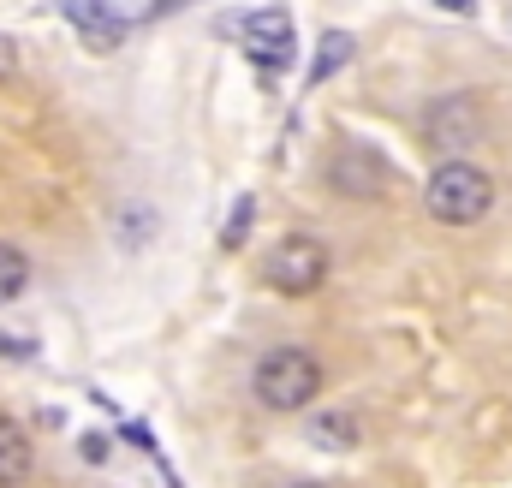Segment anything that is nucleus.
Instances as JSON below:
<instances>
[{
  "mask_svg": "<svg viewBox=\"0 0 512 488\" xmlns=\"http://www.w3.org/2000/svg\"><path fill=\"white\" fill-rule=\"evenodd\" d=\"M423 209L441 227H477L495 209V179L477 161H441L423 185Z\"/></svg>",
  "mask_w": 512,
  "mask_h": 488,
  "instance_id": "1",
  "label": "nucleus"
},
{
  "mask_svg": "<svg viewBox=\"0 0 512 488\" xmlns=\"http://www.w3.org/2000/svg\"><path fill=\"white\" fill-rule=\"evenodd\" d=\"M322 381H328L322 358L304 352V346H274L251 369V393H256V405H268V411H304L322 393Z\"/></svg>",
  "mask_w": 512,
  "mask_h": 488,
  "instance_id": "2",
  "label": "nucleus"
},
{
  "mask_svg": "<svg viewBox=\"0 0 512 488\" xmlns=\"http://www.w3.org/2000/svg\"><path fill=\"white\" fill-rule=\"evenodd\" d=\"M262 280L286 298H310L322 280H328V244L310 239V233H286V239L268 250L262 262Z\"/></svg>",
  "mask_w": 512,
  "mask_h": 488,
  "instance_id": "3",
  "label": "nucleus"
},
{
  "mask_svg": "<svg viewBox=\"0 0 512 488\" xmlns=\"http://www.w3.org/2000/svg\"><path fill=\"white\" fill-rule=\"evenodd\" d=\"M477 137H483V108H477V96L453 90V96H435V102L423 108V143H429L441 161H465Z\"/></svg>",
  "mask_w": 512,
  "mask_h": 488,
  "instance_id": "4",
  "label": "nucleus"
},
{
  "mask_svg": "<svg viewBox=\"0 0 512 488\" xmlns=\"http://www.w3.org/2000/svg\"><path fill=\"white\" fill-rule=\"evenodd\" d=\"M239 42L262 72H286L292 66V24L286 12H251V24H239Z\"/></svg>",
  "mask_w": 512,
  "mask_h": 488,
  "instance_id": "5",
  "label": "nucleus"
},
{
  "mask_svg": "<svg viewBox=\"0 0 512 488\" xmlns=\"http://www.w3.org/2000/svg\"><path fill=\"white\" fill-rule=\"evenodd\" d=\"M60 12L78 24V36L90 42V48H114L120 36H126V24H120V12L108 6V0H60Z\"/></svg>",
  "mask_w": 512,
  "mask_h": 488,
  "instance_id": "6",
  "label": "nucleus"
},
{
  "mask_svg": "<svg viewBox=\"0 0 512 488\" xmlns=\"http://www.w3.org/2000/svg\"><path fill=\"white\" fill-rule=\"evenodd\" d=\"M30 465H36L30 435H24L12 417H0V488H18L24 477H30Z\"/></svg>",
  "mask_w": 512,
  "mask_h": 488,
  "instance_id": "7",
  "label": "nucleus"
},
{
  "mask_svg": "<svg viewBox=\"0 0 512 488\" xmlns=\"http://www.w3.org/2000/svg\"><path fill=\"white\" fill-rule=\"evenodd\" d=\"M334 185L352 191V197H376V191H387V167L370 161V155H340L334 161Z\"/></svg>",
  "mask_w": 512,
  "mask_h": 488,
  "instance_id": "8",
  "label": "nucleus"
},
{
  "mask_svg": "<svg viewBox=\"0 0 512 488\" xmlns=\"http://www.w3.org/2000/svg\"><path fill=\"white\" fill-rule=\"evenodd\" d=\"M30 286V256L18 244H0V310L18 304V292Z\"/></svg>",
  "mask_w": 512,
  "mask_h": 488,
  "instance_id": "9",
  "label": "nucleus"
},
{
  "mask_svg": "<svg viewBox=\"0 0 512 488\" xmlns=\"http://www.w3.org/2000/svg\"><path fill=\"white\" fill-rule=\"evenodd\" d=\"M310 441H316V447H358V417H346V411L316 417V423H310Z\"/></svg>",
  "mask_w": 512,
  "mask_h": 488,
  "instance_id": "10",
  "label": "nucleus"
},
{
  "mask_svg": "<svg viewBox=\"0 0 512 488\" xmlns=\"http://www.w3.org/2000/svg\"><path fill=\"white\" fill-rule=\"evenodd\" d=\"M352 60V36L346 30H334V36H322V48H316V72H310V84H322V78H334L340 66Z\"/></svg>",
  "mask_w": 512,
  "mask_h": 488,
  "instance_id": "11",
  "label": "nucleus"
},
{
  "mask_svg": "<svg viewBox=\"0 0 512 488\" xmlns=\"http://www.w3.org/2000/svg\"><path fill=\"white\" fill-rule=\"evenodd\" d=\"M245 227H251V203H239V215L227 221V233H221V239H227V244H239V239H245Z\"/></svg>",
  "mask_w": 512,
  "mask_h": 488,
  "instance_id": "12",
  "label": "nucleus"
},
{
  "mask_svg": "<svg viewBox=\"0 0 512 488\" xmlns=\"http://www.w3.org/2000/svg\"><path fill=\"white\" fill-rule=\"evenodd\" d=\"M0 358H30V346L24 340H0Z\"/></svg>",
  "mask_w": 512,
  "mask_h": 488,
  "instance_id": "13",
  "label": "nucleus"
},
{
  "mask_svg": "<svg viewBox=\"0 0 512 488\" xmlns=\"http://www.w3.org/2000/svg\"><path fill=\"white\" fill-rule=\"evenodd\" d=\"M441 6H447V12H471L477 0H441Z\"/></svg>",
  "mask_w": 512,
  "mask_h": 488,
  "instance_id": "14",
  "label": "nucleus"
},
{
  "mask_svg": "<svg viewBox=\"0 0 512 488\" xmlns=\"http://www.w3.org/2000/svg\"><path fill=\"white\" fill-rule=\"evenodd\" d=\"M298 488H328V483H298Z\"/></svg>",
  "mask_w": 512,
  "mask_h": 488,
  "instance_id": "15",
  "label": "nucleus"
}]
</instances>
